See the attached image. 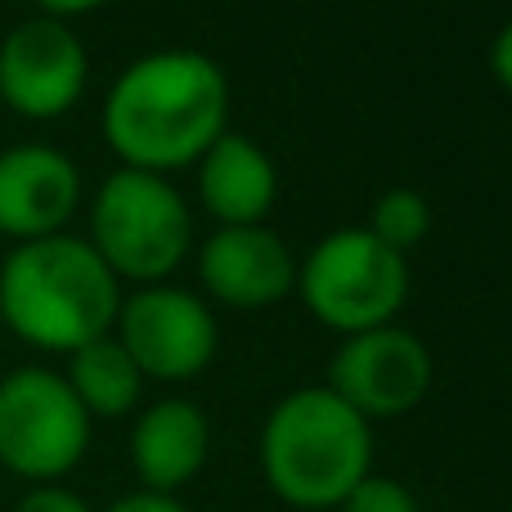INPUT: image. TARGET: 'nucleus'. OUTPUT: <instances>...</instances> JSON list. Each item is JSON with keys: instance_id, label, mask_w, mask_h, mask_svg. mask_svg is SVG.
<instances>
[{"instance_id": "obj_12", "label": "nucleus", "mask_w": 512, "mask_h": 512, "mask_svg": "<svg viewBox=\"0 0 512 512\" xmlns=\"http://www.w3.org/2000/svg\"><path fill=\"white\" fill-rule=\"evenodd\" d=\"M207 450H212L207 414L185 396L149 405L131 427V468L140 477V490L153 495L185 490L207 468Z\"/></svg>"}, {"instance_id": "obj_5", "label": "nucleus", "mask_w": 512, "mask_h": 512, "mask_svg": "<svg viewBox=\"0 0 512 512\" xmlns=\"http://www.w3.org/2000/svg\"><path fill=\"white\" fill-rule=\"evenodd\" d=\"M297 292L324 328L342 337L396 324L409 297V256L391 252L364 225L333 230L297 265Z\"/></svg>"}, {"instance_id": "obj_22", "label": "nucleus", "mask_w": 512, "mask_h": 512, "mask_svg": "<svg viewBox=\"0 0 512 512\" xmlns=\"http://www.w3.org/2000/svg\"><path fill=\"white\" fill-rule=\"evenodd\" d=\"M508 512H512V508H508Z\"/></svg>"}, {"instance_id": "obj_4", "label": "nucleus", "mask_w": 512, "mask_h": 512, "mask_svg": "<svg viewBox=\"0 0 512 512\" xmlns=\"http://www.w3.org/2000/svg\"><path fill=\"white\" fill-rule=\"evenodd\" d=\"M86 243L117 283H167L194 243V212L167 176L122 167L95 189Z\"/></svg>"}, {"instance_id": "obj_8", "label": "nucleus", "mask_w": 512, "mask_h": 512, "mask_svg": "<svg viewBox=\"0 0 512 512\" xmlns=\"http://www.w3.org/2000/svg\"><path fill=\"white\" fill-rule=\"evenodd\" d=\"M324 387L346 400L364 423L405 418L432 391V351L400 324L369 328L337 346Z\"/></svg>"}, {"instance_id": "obj_19", "label": "nucleus", "mask_w": 512, "mask_h": 512, "mask_svg": "<svg viewBox=\"0 0 512 512\" xmlns=\"http://www.w3.org/2000/svg\"><path fill=\"white\" fill-rule=\"evenodd\" d=\"M490 72H495V81L512 95V23H504V32L490 45Z\"/></svg>"}, {"instance_id": "obj_13", "label": "nucleus", "mask_w": 512, "mask_h": 512, "mask_svg": "<svg viewBox=\"0 0 512 512\" xmlns=\"http://www.w3.org/2000/svg\"><path fill=\"white\" fill-rule=\"evenodd\" d=\"M198 198L221 225H265L274 198H279V171L274 158L256 140L239 131L216 135V144L194 162Z\"/></svg>"}, {"instance_id": "obj_2", "label": "nucleus", "mask_w": 512, "mask_h": 512, "mask_svg": "<svg viewBox=\"0 0 512 512\" xmlns=\"http://www.w3.org/2000/svg\"><path fill=\"white\" fill-rule=\"evenodd\" d=\"M122 306V283L77 234L14 243L0 261V328L36 351L72 355L108 337Z\"/></svg>"}, {"instance_id": "obj_3", "label": "nucleus", "mask_w": 512, "mask_h": 512, "mask_svg": "<svg viewBox=\"0 0 512 512\" xmlns=\"http://www.w3.org/2000/svg\"><path fill=\"white\" fill-rule=\"evenodd\" d=\"M373 472V423L328 387L288 391L261 427V477L288 508L333 512Z\"/></svg>"}, {"instance_id": "obj_10", "label": "nucleus", "mask_w": 512, "mask_h": 512, "mask_svg": "<svg viewBox=\"0 0 512 512\" xmlns=\"http://www.w3.org/2000/svg\"><path fill=\"white\" fill-rule=\"evenodd\" d=\"M81 207V171L54 144H14L0 153V239L32 243L63 234Z\"/></svg>"}, {"instance_id": "obj_18", "label": "nucleus", "mask_w": 512, "mask_h": 512, "mask_svg": "<svg viewBox=\"0 0 512 512\" xmlns=\"http://www.w3.org/2000/svg\"><path fill=\"white\" fill-rule=\"evenodd\" d=\"M104 512H194L180 495H153V490H131V495L113 499Z\"/></svg>"}, {"instance_id": "obj_15", "label": "nucleus", "mask_w": 512, "mask_h": 512, "mask_svg": "<svg viewBox=\"0 0 512 512\" xmlns=\"http://www.w3.org/2000/svg\"><path fill=\"white\" fill-rule=\"evenodd\" d=\"M364 230L378 243H387L391 252L409 256L427 239V230H432V207H427V198L414 194V189H387V194L369 207V225H364Z\"/></svg>"}, {"instance_id": "obj_1", "label": "nucleus", "mask_w": 512, "mask_h": 512, "mask_svg": "<svg viewBox=\"0 0 512 512\" xmlns=\"http://www.w3.org/2000/svg\"><path fill=\"white\" fill-rule=\"evenodd\" d=\"M108 149L131 171L194 167L230 131V81L203 50H153L126 63L99 113Z\"/></svg>"}, {"instance_id": "obj_9", "label": "nucleus", "mask_w": 512, "mask_h": 512, "mask_svg": "<svg viewBox=\"0 0 512 512\" xmlns=\"http://www.w3.org/2000/svg\"><path fill=\"white\" fill-rule=\"evenodd\" d=\"M90 81L86 41L63 18L36 14L0 36V108L50 122L77 108Z\"/></svg>"}, {"instance_id": "obj_20", "label": "nucleus", "mask_w": 512, "mask_h": 512, "mask_svg": "<svg viewBox=\"0 0 512 512\" xmlns=\"http://www.w3.org/2000/svg\"><path fill=\"white\" fill-rule=\"evenodd\" d=\"M41 5V14H50V18H77V14H90V9H99V5H108V0H36Z\"/></svg>"}, {"instance_id": "obj_6", "label": "nucleus", "mask_w": 512, "mask_h": 512, "mask_svg": "<svg viewBox=\"0 0 512 512\" xmlns=\"http://www.w3.org/2000/svg\"><path fill=\"white\" fill-rule=\"evenodd\" d=\"M90 450V414L68 378L41 364L0 378V468L27 486H59Z\"/></svg>"}, {"instance_id": "obj_16", "label": "nucleus", "mask_w": 512, "mask_h": 512, "mask_svg": "<svg viewBox=\"0 0 512 512\" xmlns=\"http://www.w3.org/2000/svg\"><path fill=\"white\" fill-rule=\"evenodd\" d=\"M337 512H423V508H418V495L405 486V481L369 472V477L342 499Z\"/></svg>"}, {"instance_id": "obj_14", "label": "nucleus", "mask_w": 512, "mask_h": 512, "mask_svg": "<svg viewBox=\"0 0 512 512\" xmlns=\"http://www.w3.org/2000/svg\"><path fill=\"white\" fill-rule=\"evenodd\" d=\"M68 387L81 400V409L95 418H126L144 396V373L135 369V360L122 351L113 333L86 342L81 351L68 355Z\"/></svg>"}, {"instance_id": "obj_7", "label": "nucleus", "mask_w": 512, "mask_h": 512, "mask_svg": "<svg viewBox=\"0 0 512 512\" xmlns=\"http://www.w3.org/2000/svg\"><path fill=\"white\" fill-rule=\"evenodd\" d=\"M113 337L135 360L144 382H189L216 360L221 328L207 301L176 283H149L122 297Z\"/></svg>"}, {"instance_id": "obj_17", "label": "nucleus", "mask_w": 512, "mask_h": 512, "mask_svg": "<svg viewBox=\"0 0 512 512\" xmlns=\"http://www.w3.org/2000/svg\"><path fill=\"white\" fill-rule=\"evenodd\" d=\"M9 512H95V508L59 481V486H27V495H18V504Z\"/></svg>"}, {"instance_id": "obj_21", "label": "nucleus", "mask_w": 512, "mask_h": 512, "mask_svg": "<svg viewBox=\"0 0 512 512\" xmlns=\"http://www.w3.org/2000/svg\"><path fill=\"white\" fill-rule=\"evenodd\" d=\"M0 337H5V328H0Z\"/></svg>"}, {"instance_id": "obj_11", "label": "nucleus", "mask_w": 512, "mask_h": 512, "mask_svg": "<svg viewBox=\"0 0 512 512\" xmlns=\"http://www.w3.org/2000/svg\"><path fill=\"white\" fill-rule=\"evenodd\" d=\"M203 292L234 310H265L297 288V256L270 225H221L198 248Z\"/></svg>"}]
</instances>
